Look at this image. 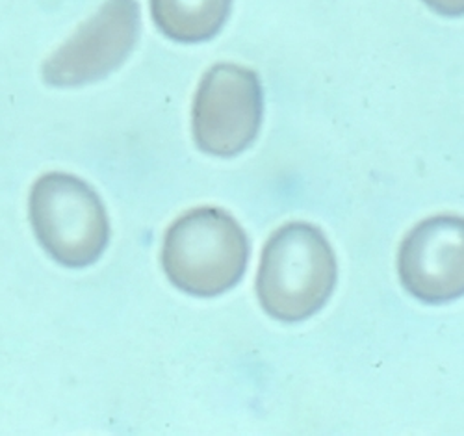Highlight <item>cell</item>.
Instances as JSON below:
<instances>
[{"mask_svg":"<svg viewBox=\"0 0 464 436\" xmlns=\"http://www.w3.org/2000/svg\"><path fill=\"white\" fill-rule=\"evenodd\" d=\"M28 208L37 242L62 266L88 267L104 253L110 240L106 208L82 179L67 173L40 177Z\"/></svg>","mask_w":464,"mask_h":436,"instance_id":"cell-3","label":"cell"},{"mask_svg":"<svg viewBox=\"0 0 464 436\" xmlns=\"http://www.w3.org/2000/svg\"><path fill=\"white\" fill-rule=\"evenodd\" d=\"M232 0H150V15L169 39L201 44L227 23Z\"/></svg>","mask_w":464,"mask_h":436,"instance_id":"cell-7","label":"cell"},{"mask_svg":"<svg viewBox=\"0 0 464 436\" xmlns=\"http://www.w3.org/2000/svg\"><path fill=\"white\" fill-rule=\"evenodd\" d=\"M336 257L325 234L303 221L276 230L262 249L256 296L276 320L295 324L311 318L336 286Z\"/></svg>","mask_w":464,"mask_h":436,"instance_id":"cell-1","label":"cell"},{"mask_svg":"<svg viewBox=\"0 0 464 436\" xmlns=\"http://www.w3.org/2000/svg\"><path fill=\"white\" fill-rule=\"evenodd\" d=\"M264 113L258 74L235 63L205 73L193 101V138L203 152L230 158L256 138Z\"/></svg>","mask_w":464,"mask_h":436,"instance_id":"cell-4","label":"cell"},{"mask_svg":"<svg viewBox=\"0 0 464 436\" xmlns=\"http://www.w3.org/2000/svg\"><path fill=\"white\" fill-rule=\"evenodd\" d=\"M247 260L246 230L221 208H193L175 219L164 236V271L179 290L189 296L216 297L235 288Z\"/></svg>","mask_w":464,"mask_h":436,"instance_id":"cell-2","label":"cell"},{"mask_svg":"<svg viewBox=\"0 0 464 436\" xmlns=\"http://www.w3.org/2000/svg\"><path fill=\"white\" fill-rule=\"evenodd\" d=\"M398 271L405 290L421 303L440 305L464 296V218L420 221L401 242Z\"/></svg>","mask_w":464,"mask_h":436,"instance_id":"cell-6","label":"cell"},{"mask_svg":"<svg viewBox=\"0 0 464 436\" xmlns=\"http://www.w3.org/2000/svg\"><path fill=\"white\" fill-rule=\"evenodd\" d=\"M421 3L446 17L464 15V0H421Z\"/></svg>","mask_w":464,"mask_h":436,"instance_id":"cell-8","label":"cell"},{"mask_svg":"<svg viewBox=\"0 0 464 436\" xmlns=\"http://www.w3.org/2000/svg\"><path fill=\"white\" fill-rule=\"evenodd\" d=\"M140 28L136 0H108L45 60V82L58 88H74L101 81L130 56Z\"/></svg>","mask_w":464,"mask_h":436,"instance_id":"cell-5","label":"cell"}]
</instances>
